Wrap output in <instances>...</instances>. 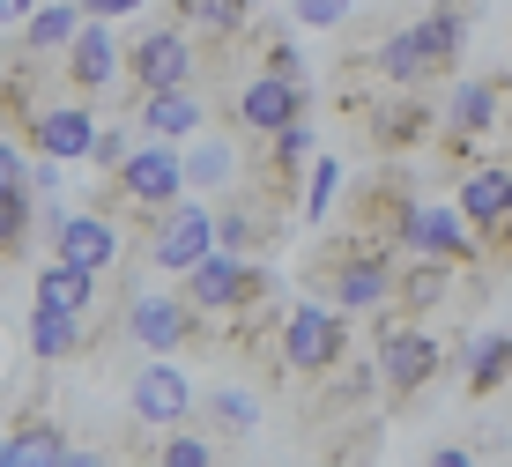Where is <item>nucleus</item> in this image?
Here are the masks:
<instances>
[{"instance_id": "f257e3e1", "label": "nucleus", "mask_w": 512, "mask_h": 467, "mask_svg": "<svg viewBox=\"0 0 512 467\" xmlns=\"http://www.w3.org/2000/svg\"><path fill=\"white\" fill-rule=\"evenodd\" d=\"M512 134V75H461L438 104V141L431 149L446 156V171L461 178L475 164H490V141Z\"/></svg>"}, {"instance_id": "f03ea898", "label": "nucleus", "mask_w": 512, "mask_h": 467, "mask_svg": "<svg viewBox=\"0 0 512 467\" xmlns=\"http://www.w3.org/2000/svg\"><path fill=\"white\" fill-rule=\"evenodd\" d=\"M171 201H186L179 141H134V149H127V164H119V171L97 186V201H90V208L119 215V223H134V230H149Z\"/></svg>"}, {"instance_id": "7ed1b4c3", "label": "nucleus", "mask_w": 512, "mask_h": 467, "mask_svg": "<svg viewBox=\"0 0 512 467\" xmlns=\"http://www.w3.org/2000/svg\"><path fill=\"white\" fill-rule=\"evenodd\" d=\"M394 253H372V245H357L349 230H334V238L320 245V253L305 260V282L312 297H327L334 312H386V297H394Z\"/></svg>"}, {"instance_id": "20e7f679", "label": "nucleus", "mask_w": 512, "mask_h": 467, "mask_svg": "<svg viewBox=\"0 0 512 467\" xmlns=\"http://www.w3.org/2000/svg\"><path fill=\"white\" fill-rule=\"evenodd\" d=\"M349 193V215H342V230L357 245H372V253H409V223H416V178L401 171V164H379L364 186H342Z\"/></svg>"}, {"instance_id": "39448f33", "label": "nucleus", "mask_w": 512, "mask_h": 467, "mask_svg": "<svg viewBox=\"0 0 512 467\" xmlns=\"http://www.w3.org/2000/svg\"><path fill=\"white\" fill-rule=\"evenodd\" d=\"M446 341H438L423 319H394V312H379V334H372V371H379V393L394 408H409L431 379H446Z\"/></svg>"}, {"instance_id": "423d86ee", "label": "nucleus", "mask_w": 512, "mask_h": 467, "mask_svg": "<svg viewBox=\"0 0 512 467\" xmlns=\"http://www.w3.org/2000/svg\"><path fill=\"white\" fill-rule=\"evenodd\" d=\"M119 82L127 97H156V89H201V38H186L179 23H141L134 45H119Z\"/></svg>"}, {"instance_id": "0eeeda50", "label": "nucleus", "mask_w": 512, "mask_h": 467, "mask_svg": "<svg viewBox=\"0 0 512 467\" xmlns=\"http://www.w3.org/2000/svg\"><path fill=\"white\" fill-rule=\"evenodd\" d=\"M275 356L290 379H320L349 356V312H334L327 297H297L282 304V327H275Z\"/></svg>"}, {"instance_id": "6e6552de", "label": "nucleus", "mask_w": 512, "mask_h": 467, "mask_svg": "<svg viewBox=\"0 0 512 467\" xmlns=\"http://www.w3.org/2000/svg\"><path fill=\"white\" fill-rule=\"evenodd\" d=\"M97 104L90 97H52V104H38V112L23 119V134H15V149L23 156H45V164H90V149H97Z\"/></svg>"}, {"instance_id": "1a4fd4ad", "label": "nucleus", "mask_w": 512, "mask_h": 467, "mask_svg": "<svg viewBox=\"0 0 512 467\" xmlns=\"http://www.w3.org/2000/svg\"><path fill=\"white\" fill-rule=\"evenodd\" d=\"M127 334H134L141 356H186L193 341H216L208 319L193 312L179 290H134L127 297Z\"/></svg>"}, {"instance_id": "9d476101", "label": "nucleus", "mask_w": 512, "mask_h": 467, "mask_svg": "<svg viewBox=\"0 0 512 467\" xmlns=\"http://www.w3.org/2000/svg\"><path fill=\"white\" fill-rule=\"evenodd\" d=\"M305 112H312V89L290 82V75H245L231 89V134H245V141H268L282 127H297Z\"/></svg>"}, {"instance_id": "9b49d317", "label": "nucleus", "mask_w": 512, "mask_h": 467, "mask_svg": "<svg viewBox=\"0 0 512 467\" xmlns=\"http://www.w3.org/2000/svg\"><path fill=\"white\" fill-rule=\"evenodd\" d=\"M141 238H149V267H156V275H186V267L216 245V208L186 193V201H171Z\"/></svg>"}, {"instance_id": "f8f14e48", "label": "nucleus", "mask_w": 512, "mask_h": 467, "mask_svg": "<svg viewBox=\"0 0 512 467\" xmlns=\"http://www.w3.org/2000/svg\"><path fill=\"white\" fill-rule=\"evenodd\" d=\"M179 171H186L193 201H223V193H238L245 178H253V164H245V134H231V127L193 134L186 149H179Z\"/></svg>"}, {"instance_id": "ddd939ff", "label": "nucleus", "mask_w": 512, "mask_h": 467, "mask_svg": "<svg viewBox=\"0 0 512 467\" xmlns=\"http://www.w3.org/2000/svg\"><path fill=\"white\" fill-rule=\"evenodd\" d=\"M52 260H67V267H82V275L104 282L119 260H127V230H119V215H104V208H67L60 230H52Z\"/></svg>"}, {"instance_id": "4468645a", "label": "nucleus", "mask_w": 512, "mask_h": 467, "mask_svg": "<svg viewBox=\"0 0 512 467\" xmlns=\"http://www.w3.org/2000/svg\"><path fill=\"white\" fill-rule=\"evenodd\" d=\"M127 416L141 430H179V423H193V379L171 364V356H149V364L127 379Z\"/></svg>"}, {"instance_id": "2eb2a0df", "label": "nucleus", "mask_w": 512, "mask_h": 467, "mask_svg": "<svg viewBox=\"0 0 512 467\" xmlns=\"http://www.w3.org/2000/svg\"><path fill=\"white\" fill-rule=\"evenodd\" d=\"M409 253L416 260H446L453 275H483V245H475V230L461 223V208H453V201H423L416 208Z\"/></svg>"}, {"instance_id": "dca6fc26", "label": "nucleus", "mask_w": 512, "mask_h": 467, "mask_svg": "<svg viewBox=\"0 0 512 467\" xmlns=\"http://www.w3.org/2000/svg\"><path fill=\"white\" fill-rule=\"evenodd\" d=\"M60 89L67 97H104V89H119V38H112V23H82L75 30V45L60 52Z\"/></svg>"}, {"instance_id": "f3484780", "label": "nucleus", "mask_w": 512, "mask_h": 467, "mask_svg": "<svg viewBox=\"0 0 512 467\" xmlns=\"http://www.w3.org/2000/svg\"><path fill=\"white\" fill-rule=\"evenodd\" d=\"M453 290H461V275H453L446 260H416V253H401L386 312H394V319H431V312H446V304H453Z\"/></svg>"}, {"instance_id": "a211bd4d", "label": "nucleus", "mask_w": 512, "mask_h": 467, "mask_svg": "<svg viewBox=\"0 0 512 467\" xmlns=\"http://www.w3.org/2000/svg\"><path fill=\"white\" fill-rule=\"evenodd\" d=\"M208 127V97L201 89H156V97H134V134L141 141H193Z\"/></svg>"}, {"instance_id": "6ab92c4d", "label": "nucleus", "mask_w": 512, "mask_h": 467, "mask_svg": "<svg viewBox=\"0 0 512 467\" xmlns=\"http://www.w3.org/2000/svg\"><path fill=\"white\" fill-rule=\"evenodd\" d=\"M97 275H82V267L67 260H45L38 275H30V304H45V312H67V319H90L97 312Z\"/></svg>"}, {"instance_id": "aec40b11", "label": "nucleus", "mask_w": 512, "mask_h": 467, "mask_svg": "<svg viewBox=\"0 0 512 467\" xmlns=\"http://www.w3.org/2000/svg\"><path fill=\"white\" fill-rule=\"evenodd\" d=\"M171 23L201 45H238L253 23V0H171Z\"/></svg>"}, {"instance_id": "412c9836", "label": "nucleus", "mask_w": 512, "mask_h": 467, "mask_svg": "<svg viewBox=\"0 0 512 467\" xmlns=\"http://www.w3.org/2000/svg\"><path fill=\"white\" fill-rule=\"evenodd\" d=\"M193 416H208V438H253L268 408L245 386H208V393H193Z\"/></svg>"}, {"instance_id": "4be33fe9", "label": "nucleus", "mask_w": 512, "mask_h": 467, "mask_svg": "<svg viewBox=\"0 0 512 467\" xmlns=\"http://www.w3.org/2000/svg\"><path fill=\"white\" fill-rule=\"evenodd\" d=\"M82 327H90V319H67V312L30 304V319H23V356H38V364H75V356H82Z\"/></svg>"}, {"instance_id": "5701e85b", "label": "nucleus", "mask_w": 512, "mask_h": 467, "mask_svg": "<svg viewBox=\"0 0 512 467\" xmlns=\"http://www.w3.org/2000/svg\"><path fill=\"white\" fill-rule=\"evenodd\" d=\"M75 30H82L75 0H38V15L23 23V45H15V52H30V60H60V52L75 45Z\"/></svg>"}, {"instance_id": "b1692460", "label": "nucleus", "mask_w": 512, "mask_h": 467, "mask_svg": "<svg viewBox=\"0 0 512 467\" xmlns=\"http://www.w3.org/2000/svg\"><path fill=\"white\" fill-rule=\"evenodd\" d=\"M461 386H468V401H498V393L512 386V327H505V334H483V341L468 349Z\"/></svg>"}, {"instance_id": "393cba45", "label": "nucleus", "mask_w": 512, "mask_h": 467, "mask_svg": "<svg viewBox=\"0 0 512 467\" xmlns=\"http://www.w3.org/2000/svg\"><path fill=\"white\" fill-rule=\"evenodd\" d=\"M60 453H67V430L52 416H23L0 445V467H60Z\"/></svg>"}, {"instance_id": "a878e982", "label": "nucleus", "mask_w": 512, "mask_h": 467, "mask_svg": "<svg viewBox=\"0 0 512 467\" xmlns=\"http://www.w3.org/2000/svg\"><path fill=\"white\" fill-rule=\"evenodd\" d=\"M334 201H342V164H334V156H312L305 186H297V223H305V230H320Z\"/></svg>"}, {"instance_id": "bb28decb", "label": "nucleus", "mask_w": 512, "mask_h": 467, "mask_svg": "<svg viewBox=\"0 0 512 467\" xmlns=\"http://www.w3.org/2000/svg\"><path fill=\"white\" fill-rule=\"evenodd\" d=\"M38 238V193H0V260H23Z\"/></svg>"}, {"instance_id": "cd10ccee", "label": "nucleus", "mask_w": 512, "mask_h": 467, "mask_svg": "<svg viewBox=\"0 0 512 467\" xmlns=\"http://www.w3.org/2000/svg\"><path fill=\"white\" fill-rule=\"evenodd\" d=\"M156 467H216V438L208 430H193V423H179V430H156V453H149Z\"/></svg>"}, {"instance_id": "c85d7f7f", "label": "nucleus", "mask_w": 512, "mask_h": 467, "mask_svg": "<svg viewBox=\"0 0 512 467\" xmlns=\"http://www.w3.org/2000/svg\"><path fill=\"white\" fill-rule=\"evenodd\" d=\"M134 141H141V134H134V119H104V127H97V149H90V171H97V178H112L119 164H127Z\"/></svg>"}, {"instance_id": "c756f323", "label": "nucleus", "mask_w": 512, "mask_h": 467, "mask_svg": "<svg viewBox=\"0 0 512 467\" xmlns=\"http://www.w3.org/2000/svg\"><path fill=\"white\" fill-rule=\"evenodd\" d=\"M0 193H30V156L0 134Z\"/></svg>"}, {"instance_id": "7c9ffc66", "label": "nucleus", "mask_w": 512, "mask_h": 467, "mask_svg": "<svg viewBox=\"0 0 512 467\" xmlns=\"http://www.w3.org/2000/svg\"><path fill=\"white\" fill-rule=\"evenodd\" d=\"M297 23L334 30V23H349V0H297Z\"/></svg>"}, {"instance_id": "2f4dec72", "label": "nucleus", "mask_w": 512, "mask_h": 467, "mask_svg": "<svg viewBox=\"0 0 512 467\" xmlns=\"http://www.w3.org/2000/svg\"><path fill=\"white\" fill-rule=\"evenodd\" d=\"M82 8V23H119V15H134L141 0H75Z\"/></svg>"}, {"instance_id": "473e14b6", "label": "nucleus", "mask_w": 512, "mask_h": 467, "mask_svg": "<svg viewBox=\"0 0 512 467\" xmlns=\"http://www.w3.org/2000/svg\"><path fill=\"white\" fill-rule=\"evenodd\" d=\"M60 467H112V453H104V445H67Z\"/></svg>"}, {"instance_id": "72a5a7b5", "label": "nucleus", "mask_w": 512, "mask_h": 467, "mask_svg": "<svg viewBox=\"0 0 512 467\" xmlns=\"http://www.w3.org/2000/svg\"><path fill=\"white\" fill-rule=\"evenodd\" d=\"M423 467H475V445H438Z\"/></svg>"}, {"instance_id": "f704fd0d", "label": "nucleus", "mask_w": 512, "mask_h": 467, "mask_svg": "<svg viewBox=\"0 0 512 467\" xmlns=\"http://www.w3.org/2000/svg\"><path fill=\"white\" fill-rule=\"evenodd\" d=\"M30 15H38V0H0V30H8V23H30Z\"/></svg>"}, {"instance_id": "c9c22d12", "label": "nucleus", "mask_w": 512, "mask_h": 467, "mask_svg": "<svg viewBox=\"0 0 512 467\" xmlns=\"http://www.w3.org/2000/svg\"><path fill=\"white\" fill-rule=\"evenodd\" d=\"M112 467H156V460H149V453H141V460H112Z\"/></svg>"}, {"instance_id": "e433bc0d", "label": "nucleus", "mask_w": 512, "mask_h": 467, "mask_svg": "<svg viewBox=\"0 0 512 467\" xmlns=\"http://www.w3.org/2000/svg\"><path fill=\"white\" fill-rule=\"evenodd\" d=\"M0 275H8V260H0Z\"/></svg>"}]
</instances>
